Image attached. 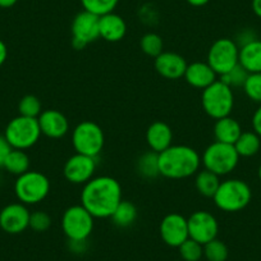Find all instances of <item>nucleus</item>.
<instances>
[{
  "mask_svg": "<svg viewBox=\"0 0 261 261\" xmlns=\"http://www.w3.org/2000/svg\"><path fill=\"white\" fill-rule=\"evenodd\" d=\"M122 200V186L110 175L94 177L81 191V205L95 219L112 217Z\"/></svg>",
  "mask_w": 261,
  "mask_h": 261,
  "instance_id": "nucleus-1",
  "label": "nucleus"
},
{
  "mask_svg": "<svg viewBox=\"0 0 261 261\" xmlns=\"http://www.w3.org/2000/svg\"><path fill=\"white\" fill-rule=\"evenodd\" d=\"M201 155L188 145H172L159 152L160 175L168 179H186L200 170Z\"/></svg>",
  "mask_w": 261,
  "mask_h": 261,
  "instance_id": "nucleus-2",
  "label": "nucleus"
},
{
  "mask_svg": "<svg viewBox=\"0 0 261 261\" xmlns=\"http://www.w3.org/2000/svg\"><path fill=\"white\" fill-rule=\"evenodd\" d=\"M252 199V191L247 182L238 178H229L220 182L215 192L214 204L224 213H238L248 206Z\"/></svg>",
  "mask_w": 261,
  "mask_h": 261,
  "instance_id": "nucleus-3",
  "label": "nucleus"
},
{
  "mask_svg": "<svg viewBox=\"0 0 261 261\" xmlns=\"http://www.w3.org/2000/svg\"><path fill=\"white\" fill-rule=\"evenodd\" d=\"M240 163V155L234 145L214 141L204 150L201 156V165L204 169L213 172L219 177L230 174Z\"/></svg>",
  "mask_w": 261,
  "mask_h": 261,
  "instance_id": "nucleus-4",
  "label": "nucleus"
},
{
  "mask_svg": "<svg viewBox=\"0 0 261 261\" xmlns=\"http://www.w3.org/2000/svg\"><path fill=\"white\" fill-rule=\"evenodd\" d=\"M14 193L19 202L27 205H37L44 201L50 193V180L44 173L29 170L17 177L14 183Z\"/></svg>",
  "mask_w": 261,
  "mask_h": 261,
  "instance_id": "nucleus-5",
  "label": "nucleus"
},
{
  "mask_svg": "<svg viewBox=\"0 0 261 261\" xmlns=\"http://www.w3.org/2000/svg\"><path fill=\"white\" fill-rule=\"evenodd\" d=\"M201 105L204 112L213 119H220L230 115L234 108V94L224 82L217 80L201 94Z\"/></svg>",
  "mask_w": 261,
  "mask_h": 261,
  "instance_id": "nucleus-6",
  "label": "nucleus"
},
{
  "mask_svg": "<svg viewBox=\"0 0 261 261\" xmlns=\"http://www.w3.org/2000/svg\"><path fill=\"white\" fill-rule=\"evenodd\" d=\"M4 136L13 149L26 151L35 146L41 137L39 120L37 118L18 115L7 124Z\"/></svg>",
  "mask_w": 261,
  "mask_h": 261,
  "instance_id": "nucleus-7",
  "label": "nucleus"
},
{
  "mask_svg": "<svg viewBox=\"0 0 261 261\" xmlns=\"http://www.w3.org/2000/svg\"><path fill=\"white\" fill-rule=\"evenodd\" d=\"M104 145V130L92 120H84L72 130V146L77 154L97 158L101 154Z\"/></svg>",
  "mask_w": 261,
  "mask_h": 261,
  "instance_id": "nucleus-8",
  "label": "nucleus"
},
{
  "mask_svg": "<svg viewBox=\"0 0 261 261\" xmlns=\"http://www.w3.org/2000/svg\"><path fill=\"white\" fill-rule=\"evenodd\" d=\"M95 227V218L82 205L67 207L62 217V229L67 240H89Z\"/></svg>",
  "mask_w": 261,
  "mask_h": 261,
  "instance_id": "nucleus-9",
  "label": "nucleus"
},
{
  "mask_svg": "<svg viewBox=\"0 0 261 261\" xmlns=\"http://www.w3.org/2000/svg\"><path fill=\"white\" fill-rule=\"evenodd\" d=\"M240 46L233 39L222 37L209 47L206 63L218 76L228 73L236 65L240 64Z\"/></svg>",
  "mask_w": 261,
  "mask_h": 261,
  "instance_id": "nucleus-10",
  "label": "nucleus"
},
{
  "mask_svg": "<svg viewBox=\"0 0 261 261\" xmlns=\"http://www.w3.org/2000/svg\"><path fill=\"white\" fill-rule=\"evenodd\" d=\"M100 17L82 11L76 14L72 21V46L76 50H82L100 37Z\"/></svg>",
  "mask_w": 261,
  "mask_h": 261,
  "instance_id": "nucleus-11",
  "label": "nucleus"
},
{
  "mask_svg": "<svg viewBox=\"0 0 261 261\" xmlns=\"http://www.w3.org/2000/svg\"><path fill=\"white\" fill-rule=\"evenodd\" d=\"M188 236L191 240L206 245L215 240L219 233V223L213 213L206 210H197L187 218Z\"/></svg>",
  "mask_w": 261,
  "mask_h": 261,
  "instance_id": "nucleus-12",
  "label": "nucleus"
},
{
  "mask_svg": "<svg viewBox=\"0 0 261 261\" xmlns=\"http://www.w3.org/2000/svg\"><path fill=\"white\" fill-rule=\"evenodd\" d=\"M96 158L82 154H74L67 159L63 167V175L67 182L72 185H86L95 177L96 172Z\"/></svg>",
  "mask_w": 261,
  "mask_h": 261,
  "instance_id": "nucleus-13",
  "label": "nucleus"
},
{
  "mask_svg": "<svg viewBox=\"0 0 261 261\" xmlns=\"http://www.w3.org/2000/svg\"><path fill=\"white\" fill-rule=\"evenodd\" d=\"M159 232L165 245L178 248L190 238L187 218L179 213H169L160 222Z\"/></svg>",
  "mask_w": 261,
  "mask_h": 261,
  "instance_id": "nucleus-14",
  "label": "nucleus"
},
{
  "mask_svg": "<svg viewBox=\"0 0 261 261\" xmlns=\"http://www.w3.org/2000/svg\"><path fill=\"white\" fill-rule=\"evenodd\" d=\"M30 213L27 205L12 202L0 210V228L8 234H19L30 228Z\"/></svg>",
  "mask_w": 261,
  "mask_h": 261,
  "instance_id": "nucleus-15",
  "label": "nucleus"
},
{
  "mask_svg": "<svg viewBox=\"0 0 261 261\" xmlns=\"http://www.w3.org/2000/svg\"><path fill=\"white\" fill-rule=\"evenodd\" d=\"M41 135L47 139H63L69 132V120L62 112L55 109L42 110L37 118Z\"/></svg>",
  "mask_w": 261,
  "mask_h": 261,
  "instance_id": "nucleus-16",
  "label": "nucleus"
},
{
  "mask_svg": "<svg viewBox=\"0 0 261 261\" xmlns=\"http://www.w3.org/2000/svg\"><path fill=\"white\" fill-rule=\"evenodd\" d=\"M187 62L182 55L173 51H163L155 58V71L167 80H179L185 76Z\"/></svg>",
  "mask_w": 261,
  "mask_h": 261,
  "instance_id": "nucleus-17",
  "label": "nucleus"
},
{
  "mask_svg": "<svg viewBox=\"0 0 261 261\" xmlns=\"http://www.w3.org/2000/svg\"><path fill=\"white\" fill-rule=\"evenodd\" d=\"M145 139L149 149L159 154L173 145V130L168 123L156 120L147 127Z\"/></svg>",
  "mask_w": 261,
  "mask_h": 261,
  "instance_id": "nucleus-18",
  "label": "nucleus"
},
{
  "mask_svg": "<svg viewBox=\"0 0 261 261\" xmlns=\"http://www.w3.org/2000/svg\"><path fill=\"white\" fill-rule=\"evenodd\" d=\"M217 77L218 74L206 62H193L187 65L183 79L193 89L205 90L217 81Z\"/></svg>",
  "mask_w": 261,
  "mask_h": 261,
  "instance_id": "nucleus-19",
  "label": "nucleus"
},
{
  "mask_svg": "<svg viewBox=\"0 0 261 261\" xmlns=\"http://www.w3.org/2000/svg\"><path fill=\"white\" fill-rule=\"evenodd\" d=\"M100 37L108 42H118L124 39L127 34V23L119 14L108 13L99 19Z\"/></svg>",
  "mask_w": 261,
  "mask_h": 261,
  "instance_id": "nucleus-20",
  "label": "nucleus"
},
{
  "mask_svg": "<svg viewBox=\"0 0 261 261\" xmlns=\"http://www.w3.org/2000/svg\"><path fill=\"white\" fill-rule=\"evenodd\" d=\"M242 127L240 122L230 115L215 120L214 124V137L215 141L223 142V144L234 145L238 137L242 134Z\"/></svg>",
  "mask_w": 261,
  "mask_h": 261,
  "instance_id": "nucleus-21",
  "label": "nucleus"
},
{
  "mask_svg": "<svg viewBox=\"0 0 261 261\" xmlns=\"http://www.w3.org/2000/svg\"><path fill=\"white\" fill-rule=\"evenodd\" d=\"M238 59L248 73H261V40L255 39L241 46Z\"/></svg>",
  "mask_w": 261,
  "mask_h": 261,
  "instance_id": "nucleus-22",
  "label": "nucleus"
},
{
  "mask_svg": "<svg viewBox=\"0 0 261 261\" xmlns=\"http://www.w3.org/2000/svg\"><path fill=\"white\" fill-rule=\"evenodd\" d=\"M240 158H252L260 151L261 137L253 130H243L234 144Z\"/></svg>",
  "mask_w": 261,
  "mask_h": 261,
  "instance_id": "nucleus-23",
  "label": "nucleus"
},
{
  "mask_svg": "<svg viewBox=\"0 0 261 261\" xmlns=\"http://www.w3.org/2000/svg\"><path fill=\"white\" fill-rule=\"evenodd\" d=\"M195 177L196 191L204 197H214L220 185V177L206 169L199 170Z\"/></svg>",
  "mask_w": 261,
  "mask_h": 261,
  "instance_id": "nucleus-24",
  "label": "nucleus"
},
{
  "mask_svg": "<svg viewBox=\"0 0 261 261\" xmlns=\"http://www.w3.org/2000/svg\"><path fill=\"white\" fill-rule=\"evenodd\" d=\"M137 215H139V212H137L136 205L134 202L127 201V200H122L110 217V219L117 227L128 228L134 225V223L137 219Z\"/></svg>",
  "mask_w": 261,
  "mask_h": 261,
  "instance_id": "nucleus-25",
  "label": "nucleus"
},
{
  "mask_svg": "<svg viewBox=\"0 0 261 261\" xmlns=\"http://www.w3.org/2000/svg\"><path fill=\"white\" fill-rule=\"evenodd\" d=\"M136 170L145 179H155L160 175L159 154L155 151H146L137 159Z\"/></svg>",
  "mask_w": 261,
  "mask_h": 261,
  "instance_id": "nucleus-26",
  "label": "nucleus"
},
{
  "mask_svg": "<svg viewBox=\"0 0 261 261\" xmlns=\"http://www.w3.org/2000/svg\"><path fill=\"white\" fill-rule=\"evenodd\" d=\"M30 164H31L30 156L27 155V152L24 150L13 149L9 152L8 156H7L3 168L8 173H11V174L19 177L23 173L29 172Z\"/></svg>",
  "mask_w": 261,
  "mask_h": 261,
  "instance_id": "nucleus-27",
  "label": "nucleus"
},
{
  "mask_svg": "<svg viewBox=\"0 0 261 261\" xmlns=\"http://www.w3.org/2000/svg\"><path fill=\"white\" fill-rule=\"evenodd\" d=\"M140 47L144 54L155 59L158 55L164 51V41L160 35L155 34V32H147L140 40Z\"/></svg>",
  "mask_w": 261,
  "mask_h": 261,
  "instance_id": "nucleus-28",
  "label": "nucleus"
},
{
  "mask_svg": "<svg viewBox=\"0 0 261 261\" xmlns=\"http://www.w3.org/2000/svg\"><path fill=\"white\" fill-rule=\"evenodd\" d=\"M81 4L84 7V11L101 17L104 14L114 12V9L119 4V0H81Z\"/></svg>",
  "mask_w": 261,
  "mask_h": 261,
  "instance_id": "nucleus-29",
  "label": "nucleus"
},
{
  "mask_svg": "<svg viewBox=\"0 0 261 261\" xmlns=\"http://www.w3.org/2000/svg\"><path fill=\"white\" fill-rule=\"evenodd\" d=\"M228 255L227 245L218 238L204 245V257L207 261H227Z\"/></svg>",
  "mask_w": 261,
  "mask_h": 261,
  "instance_id": "nucleus-30",
  "label": "nucleus"
},
{
  "mask_svg": "<svg viewBox=\"0 0 261 261\" xmlns=\"http://www.w3.org/2000/svg\"><path fill=\"white\" fill-rule=\"evenodd\" d=\"M18 112L19 115H23V117L39 118V115L42 113L41 101L35 95H26L19 100Z\"/></svg>",
  "mask_w": 261,
  "mask_h": 261,
  "instance_id": "nucleus-31",
  "label": "nucleus"
},
{
  "mask_svg": "<svg viewBox=\"0 0 261 261\" xmlns=\"http://www.w3.org/2000/svg\"><path fill=\"white\" fill-rule=\"evenodd\" d=\"M180 257L185 261H200L204 256V246L188 238L178 247Z\"/></svg>",
  "mask_w": 261,
  "mask_h": 261,
  "instance_id": "nucleus-32",
  "label": "nucleus"
},
{
  "mask_svg": "<svg viewBox=\"0 0 261 261\" xmlns=\"http://www.w3.org/2000/svg\"><path fill=\"white\" fill-rule=\"evenodd\" d=\"M242 89L251 101L261 105V73L248 74Z\"/></svg>",
  "mask_w": 261,
  "mask_h": 261,
  "instance_id": "nucleus-33",
  "label": "nucleus"
},
{
  "mask_svg": "<svg viewBox=\"0 0 261 261\" xmlns=\"http://www.w3.org/2000/svg\"><path fill=\"white\" fill-rule=\"evenodd\" d=\"M248 72L243 68L242 65H236L234 68L230 69L228 73L220 76V81L224 82L225 85L230 87V89H236V87H243L246 80H247Z\"/></svg>",
  "mask_w": 261,
  "mask_h": 261,
  "instance_id": "nucleus-34",
  "label": "nucleus"
},
{
  "mask_svg": "<svg viewBox=\"0 0 261 261\" xmlns=\"http://www.w3.org/2000/svg\"><path fill=\"white\" fill-rule=\"evenodd\" d=\"M51 227V217L46 212L37 210L30 215V228L37 233L46 232Z\"/></svg>",
  "mask_w": 261,
  "mask_h": 261,
  "instance_id": "nucleus-35",
  "label": "nucleus"
},
{
  "mask_svg": "<svg viewBox=\"0 0 261 261\" xmlns=\"http://www.w3.org/2000/svg\"><path fill=\"white\" fill-rule=\"evenodd\" d=\"M13 150V147L11 146L8 141H7L6 136L4 135H0V168L4 167V163H6L7 156L9 155V152Z\"/></svg>",
  "mask_w": 261,
  "mask_h": 261,
  "instance_id": "nucleus-36",
  "label": "nucleus"
},
{
  "mask_svg": "<svg viewBox=\"0 0 261 261\" xmlns=\"http://www.w3.org/2000/svg\"><path fill=\"white\" fill-rule=\"evenodd\" d=\"M68 248H69V251H71V252L76 253V255H81V253L86 252L87 240H85V241L68 240Z\"/></svg>",
  "mask_w": 261,
  "mask_h": 261,
  "instance_id": "nucleus-37",
  "label": "nucleus"
},
{
  "mask_svg": "<svg viewBox=\"0 0 261 261\" xmlns=\"http://www.w3.org/2000/svg\"><path fill=\"white\" fill-rule=\"evenodd\" d=\"M257 39V37L255 36V32H252L251 30H245V31L241 32L240 35L237 36V39L234 40L236 42H237L238 46H243V45L248 44V42H251L252 40Z\"/></svg>",
  "mask_w": 261,
  "mask_h": 261,
  "instance_id": "nucleus-38",
  "label": "nucleus"
},
{
  "mask_svg": "<svg viewBox=\"0 0 261 261\" xmlns=\"http://www.w3.org/2000/svg\"><path fill=\"white\" fill-rule=\"evenodd\" d=\"M251 123H252L253 132L261 137V105H258V108L255 110V113H253Z\"/></svg>",
  "mask_w": 261,
  "mask_h": 261,
  "instance_id": "nucleus-39",
  "label": "nucleus"
},
{
  "mask_svg": "<svg viewBox=\"0 0 261 261\" xmlns=\"http://www.w3.org/2000/svg\"><path fill=\"white\" fill-rule=\"evenodd\" d=\"M7 58H8V47L3 40H0V67L6 63Z\"/></svg>",
  "mask_w": 261,
  "mask_h": 261,
  "instance_id": "nucleus-40",
  "label": "nucleus"
},
{
  "mask_svg": "<svg viewBox=\"0 0 261 261\" xmlns=\"http://www.w3.org/2000/svg\"><path fill=\"white\" fill-rule=\"evenodd\" d=\"M251 8H252V12L255 13V16L261 18V0H252Z\"/></svg>",
  "mask_w": 261,
  "mask_h": 261,
  "instance_id": "nucleus-41",
  "label": "nucleus"
},
{
  "mask_svg": "<svg viewBox=\"0 0 261 261\" xmlns=\"http://www.w3.org/2000/svg\"><path fill=\"white\" fill-rule=\"evenodd\" d=\"M18 3V0H0V8H12Z\"/></svg>",
  "mask_w": 261,
  "mask_h": 261,
  "instance_id": "nucleus-42",
  "label": "nucleus"
},
{
  "mask_svg": "<svg viewBox=\"0 0 261 261\" xmlns=\"http://www.w3.org/2000/svg\"><path fill=\"white\" fill-rule=\"evenodd\" d=\"M186 2L192 7H204L209 3L210 0H186Z\"/></svg>",
  "mask_w": 261,
  "mask_h": 261,
  "instance_id": "nucleus-43",
  "label": "nucleus"
},
{
  "mask_svg": "<svg viewBox=\"0 0 261 261\" xmlns=\"http://www.w3.org/2000/svg\"><path fill=\"white\" fill-rule=\"evenodd\" d=\"M257 175H258V179H260V182H261V164L257 169Z\"/></svg>",
  "mask_w": 261,
  "mask_h": 261,
  "instance_id": "nucleus-44",
  "label": "nucleus"
}]
</instances>
